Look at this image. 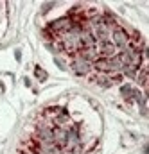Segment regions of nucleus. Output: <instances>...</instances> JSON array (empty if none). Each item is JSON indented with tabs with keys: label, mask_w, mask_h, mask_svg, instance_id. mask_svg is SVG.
Here are the masks:
<instances>
[{
	"label": "nucleus",
	"mask_w": 149,
	"mask_h": 154,
	"mask_svg": "<svg viewBox=\"0 0 149 154\" xmlns=\"http://www.w3.org/2000/svg\"><path fill=\"white\" fill-rule=\"evenodd\" d=\"M128 41H129V34H128L122 27H117L115 31H112V43L115 45L117 50H119L120 47H124Z\"/></svg>",
	"instance_id": "obj_1"
},
{
	"label": "nucleus",
	"mask_w": 149,
	"mask_h": 154,
	"mask_svg": "<svg viewBox=\"0 0 149 154\" xmlns=\"http://www.w3.org/2000/svg\"><path fill=\"white\" fill-rule=\"evenodd\" d=\"M36 136L40 142H45V143H54V133H52V127L50 125H45V124H40L36 127Z\"/></svg>",
	"instance_id": "obj_2"
},
{
	"label": "nucleus",
	"mask_w": 149,
	"mask_h": 154,
	"mask_svg": "<svg viewBox=\"0 0 149 154\" xmlns=\"http://www.w3.org/2000/svg\"><path fill=\"white\" fill-rule=\"evenodd\" d=\"M70 68L74 70L77 75H88L92 70H94V66L90 65V63H86V61H83L81 57H75L74 61L70 63Z\"/></svg>",
	"instance_id": "obj_3"
},
{
	"label": "nucleus",
	"mask_w": 149,
	"mask_h": 154,
	"mask_svg": "<svg viewBox=\"0 0 149 154\" xmlns=\"http://www.w3.org/2000/svg\"><path fill=\"white\" fill-rule=\"evenodd\" d=\"M75 57H81L83 61H86V63H90V65H94L101 56H99V52H97V48L95 47H92V48H81L77 54H75Z\"/></svg>",
	"instance_id": "obj_4"
},
{
	"label": "nucleus",
	"mask_w": 149,
	"mask_h": 154,
	"mask_svg": "<svg viewBox=\"0 0 149 154\" xmlns=\"http://www.w3.org/2000/svg\"><path fill=\"white\" fill-rule=\"evenodd\" d=\"M95 48H97L99 56H101V57H106V59H110V57H113V56L117 54V48H115V45H113L112 41H104V43H99V41H97Z\"/></svg>",
	"instance_id": "obj_5"
},
{
	"label": "nucleus",
	"mask_w": 149,
	"mask_h": 154,
	"mask_svg": "<svg viewBox=\"0 0 149 154\" xmlns=\"http://www.w3.org/2000/svg\"><path fill=\"white\" fill-rule=\"evenodd\" d=\"M92 81H94V82H97V84H99V86H103V88H110V86H112V82L108 81L106 74H101V72H97V75L92 77Z\"/></svg>",
	"instance_id": "obj_6"
},
{
	"label": "nucleus",
	"mask_w": 149,
	"mask_h": 154,
	"mask_svg": "<svg viewBox=\"0 0 149 154\" xmlns=\"http://www.w3.org/2000/svg\"><path fill=\"white\" fill-rule=\"evenodd\" d=\"M106 77H108V81H110V82H120V81H122V74H120V72H108V74H106Z\"/></svg>",
	"instance_id": "obj_7"
},
{
	"label": "nucleus",
	"mask_w": 149,
	"mask_h": 154,
	"mask_svg": "<svg viewBox=\"0 0 149 154\" xmlns=\"http://www.w3.org/2000/svg\"><path fill=\"white\" fill-rule=\"evenodd\" d=\"M133 91H135V90H133L129 84H124V86H120V93H122L124 97H128V99H131V97H133Z\"/></svg>",
	"instance_id": "obj_8"
},
{
	"label": "nucleus",
	"mask_w": 149,
	"mask_h": 154,
	"mask_svg": "<svg viewBox=\"0 0 149 154\" xmlns=\"http://www.w3.org/2000/svg\"><path fill=\"white\" fill-rule=\"evenodd\" d=\"M34 75L38 77V81H45L47 79V72L41 66H34Z\"/></svg>",
	"instance_id": "obj_9"
},
{
	"label": "nucleus",
	"mask_w": 149,
	"mask_h": 154,
	"mask_svg": "<svg viewBox=\"0 0 149 154\" xmlns=\"http://www.w3.org/2000/svg\"><path fill=\"white\" fill-rule=\"evenodd\" d=\"M54 4H47V5H43V13H47V9H50Z\"/></svg>",
	"instance_id": "obj_10"
},
{
	"label": "nucleus",
	"mask_w": 149,
	"mask_h": 154,
	"mask_svg": "<svg viewBox=\"0 0 149 154\" xmlns=\"http://www.w3.org/2000/svg\"><path fill=\"white\" fill-rule=\"evenodd\" d=\"M22 154H33V152H22Z\"/></svg>",
	"instance_id": "obj_11"
}]
</instances>
